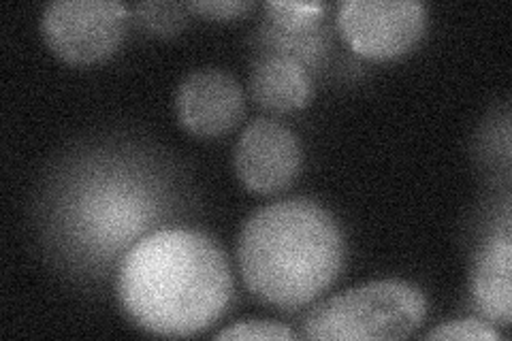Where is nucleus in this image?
<instances>
[{
    "label": "nucleus",
    "instance_id": "obj_6",
    "mask_svg": "<svg viewBox=\"0 0 512 341\" xmlns=\"http://www.w3.org/2000/svg\"><path fill=\"white\" fill-rule=\"evenodd\" d=\"M427 22L419 0H346L338 28L352 50L365 58L387 60L410 52Z\"/></svg>",
    "mask_w": 512,
    "mask_h": 341
},
{
    "label": "nucleus",
    "instance_id": "obj_15",
    "mask_svg": "<svg viewBox=\"0 0 512 341\" xmlns=\"http://www.w3.org/2000/svg\"><path fill=\"white\" fill-rule=\"evenodd\" d=\"M427 339H470V341H498L502 335L495 331L489 322L483 320H453L444 322L431 333H427Z\"/></svg>",
    "mask_w": 512,
    "mask_h": 341
},
{
    "label": "nucleus",
    "instance_id": "obj_14",
    "mask_svg": "<svg viewBox=\"0 0 512 341\" xmlns=\"http://www.w3.org/2000/svg\"><path fill=\"white\" fill-rule=\"evenodd\" d=\"M286 324L271 322V320H244L231 324L229 329H224L216 335V339H297Z\"/></svg>",
    "mask_w": 512,
    "mask_h": 341
},
{
    "label": "nucleus",
    "instance_id": "obj_4",
    "mask_svg": "<svg viewBox=\"0 0 512 341\" xmlns=\"http://www.w3.org/2000/svg\"><path fill=\"white\" fill-rule=\"evenodd\" d=\"M427 314L423 292L402 280H380L320 303L301 324V337L374 341L404 339Z\"/></svg>",
    "mask_w": 512,
    "mask_h": 341
},
{
    "label": "nucleus",
    "instance_id": "obj_13",
    "mask_svg": "<svg viewBox=\"0 0 512 341\" xmlns=\"http://www.w3.org/2000/svg\"><path fill=\"white\" fill-rule=\"evenodd\" d=\"M325 3H295V0H269L265 20L278 26H316L323 24Z\"/></svg>",
    "mask_w": 512,
    "mask_h": 341
},
{
    "label": "nucleus",
    "instance_id": "obj_11",
    "mask_svg": "<svg viewBox=\"0 0 512 341\" xmlns=\"http://www.w3.org/2000/svg\"><path fill=\"white\" fill-rule=\"evenodd\" d=\"M259 43L265 47L263 54H278L301 62L303 67H316L327 52V30L323 24L316 26H278L263 22L259 28Z\"/></svg>",
    "mask_w": 512,
    "mask_h": 341
},
{
    "label": "nucleus",
    "instance_id": "obj_7",
    "mask_svg": "<svg viewBox=\"0 0 512 341\" xmlns=\"http://www.w3.org/2000/svg\"><path fill=\"white\" fill-rule=\"evenodd\" d=\"M301 169V145L291 128L271 118L250 122L235 148V171L256 194H274L291 186Z\"/></svg>",
    "mask_w": 512,
    "mask_h": 341
},
{
    "label": "nucleus",
    "instance_id": "obj_5",
    "mask_svg": "<svg viewBox=\"0 0 512 341\" xmlns=\"http://www.w3.org/2000/svg\"><path fill=\"white\" fill-rule=\"evenodd\" d=\"M128 7L116 0H56L43 11L41 32L50 50L71 64H94L126 37Z\"/></svg>",
    "mask_w": 512,
    "mask_h": 341
},
{
    "label": "nucleus",
    "instance_id": "obj_16",
    "mask_svg": "<svg viewBox=\"0 0 512 341\" xmlns=\"http://www.w3.org/2000/svg\"><path fill=\"white\" fill-rule=\"evenodd\" d=\"M252 7L254 3H248V0H199V3L188 5V9L205 13L210 15V18H218V20L239 18V15H244Z\"/></svg>",
    "mask_w": 512,
    "mask_h": 341
},
{
    "label": "nucleus",
    "instance_id": "obj_12",
    "mask_svg": "<svg viewBox=\"0 0 512 341\" xmlns=\"http://www.w3.org/2000/svg\"><path fill=\"white\" fill-rule=\"evenodd\" d=\"M186 9L188 5L180 3H141L135 7L137 20L143 28H148L154 35L173 37L186 24Z\"/></svg>",
    "mask_w": 512,
    "mask_h": 341
},
{
    "label": "nucleus",
    "instance_id": "obj_10",
    "mask_svg": "<svg viewBox=\"0 0 512 341\" xmlns=\"http://www.w3.org/2000/svg\"><path fill=\"white\" fill-rule=\"evenodd\" d=\"M252 99L271 111H295L306 107L312 99V77L301 62L278 56L261 54L250 73Z\"/></svg>",
    "mask_w": 512,
    "mask_h": 341
},
{
    "label": "nucleus",
    "instance_id": "obj_9",
    "mask_svg": "<svg viewBox=\"0 0 512 341\" xmlns=\"http://www.w3.org/2000/svg\"><path fill=\"white\" fill-rule=\"evenodd\" d=\"M512 239L510 226L489 237L472 267V297L489 322L508 327L512 318Z\"/></svg>",
    "mask_w": 512,
    "mask_h": 341
},
{
    "label": "nucleus",
    "instance_id": "obj_1",
    "mask_svg": "<svg viewBox=\"0 0 512 341\" xmlns=\"http://www.w3.org/2000/svg\"><path fill=\"white\" fill-rule=\"evenodd\" d=\"M118 297L126 316L154 335L188 337L227 312L233 278L227 254L195 229H158L122 256Z\"/></svg>",
    "mask_w": 512,
    "mask_h": 341
},
{
    "label": "nucleus",
    "instance_id": "obj_2",
    "mask_svg": "<svg viewBox=\"0 0 512 341\" xmlns=\"http://www.w3.org/2000/svg\"><path fill=\"white\" fill-rule=\"evenodd\" d=\"M344 235L329 211L310 199H286L256 211L237 243L248 290L295 310L318 299L344 267Z\"/></svg>",
    "mask_w": 512,
    "mask_h": 341
},
{
    "label": "nucleus",
    "instance_id": "obj_8",
    "mask_svg": "<svg viewBox=\"0 0 512 341\" xmlns=\"http://www.w3.org/2000/svg\"><path fill=\"white\" fill-rule=\"evenodd\" d=\"M180 124L197 137H220L244 116V92L237 79L220 69L190 73L178 90Z\"/></svg>",
    "mask_w": 512,
    "mask_h": 341
},
{
    "label": "nucleus",
    "instance_id": "obj_3",
    "mask_svg": "<svg viewBox=\"0 0 512 341\" xmlns=\"http://www.w3.org/2000/svg\"><path fill=\"white\" fill-rule=\"evenodd\" d=\"M167 205L160 175L139 160L94 156L62 186L54 220L79 258L107 265L158 231Z\"/></svg>",
    "mask_w": 512,
    "mask_h": 341
}]
</instances>
